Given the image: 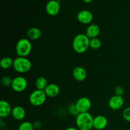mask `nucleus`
<instances>
[{
	"label": "nucleus",
	"instance_id": "nucleus-14",
	"mask_svg": "<svg viewBox=\"0 0 130 130\" xmlns=\"http://www.w3.org/2000/svg\"><path fill=\"white\" fill-rule=\"evenodd\" d=\"M25 115H26V111L23 107L17 105L13 108L11 116L15 120H23L25 118Z\"/></svg>",
	"mask_w": 130,
	"mask_h": 130
},
{
	"label": "nucleus",
	"instance_id": "nucleus-26",
	"mask_svg": "<svg viewBox=\"0 0 130 130\" xmlns=\"http://www.w3.org/2000/svg\"><path fill=\"white\" fill-rule=\"evenodd\" d=\"M33 125H34V129H39L41 128V123H40L39 121H35L34 123H33Z\"/></svg>",
	"mask_w": 130,
	"mask_h": 130
},
{
	"label": "nucleus",
	"instance_id": "nucleus-24",
	"mask_svg": "<svg viewBox=\"0 0 130 130\" xmlns=\"http://www.w3.org/2000/svg\"><path fill=\"white\" fill-rule=\"evenodd\" d=\"M123 116L126 121L130 123V107H128L123 110Z\"/></svg>",
	"mask_w": 130,
	"mask_h": 130
},
{
	"label": "nucleus",
	"instance_id": "nucleus-19",
	"mask_svg": "<svg viewBox=\"0 0 130 130\" xmlns=\"http://www.w3.org/2000/svg\"><path fill=\"white\" fill-rule=\"evenodd\" d=\"M13 61L14 60H13L11 57H4L1 59V62H0V66H1V68L3 69H8L10 67H13Z\"/></svg>",
	"mask_w": 130,
	"mask_h": 130
},
{
	"label": "nucleus",
	"instance_id": "nucleus-25",
	"mask_svg": "<svg viewBox=\"0 0 130 130\" xmlns=\"http://www.w3.org/2000/svg\"><path fill=\"white\" fill-rule=\"evenodd\" d=\"M124 90L122 86H117L115 89V93L116 95H120V96H122V95L124 94Z\"/></svg>",
	"mask_w": 130,
	"mask_h": 130
},
{
	"label": "nucleus",
	"instance_id": "nucleus-17",
	"mask_svg": "<svg viewBox=\"0 0 130 130\" xmlns=\"http://www.w3.org/2000/svg\"><path fill=\"white\" fill-rule=\"evenodd\" d=\"M41 30L38 27H32L28 30L27 36L30 40H37L41 36Z\"/></svg>",
	"mask_w": 130,
	"mask_h": 130
},
{
	"label": "nucleus",
	"instance_id": "nucleus-18",
	"mask_svg": "<svg viewBox=\"0 0 130 130\" xmlns=\"http://www.w3.org/2000/svg\"><path fill=\"white\" fill-rule=\"evenodd\" d=\"M35 85L37 90H43V91H44L48 85V83L46 79L44 77H42L41 76V77H39L37 79L36 81Z\"/></svg>",
	"mask_w": 130,
	"mask_h": 130
},
{
	"label": "nucleus",
	"instance_id": "nucleus-23",
	"mask_svg": "<svg viewBox=\"0 0 130 130\" xmlns=\"http://www.w3.org/2000/svg\"><path fill=\"white\" fill-rule=\"evenodd\" d=\"M69 112L71 115L73 116H77L79 113L78 110H77V107H76V104H71V105H69Z\"/></svg>",
	"mask_w": 130,
	"mask_h": 130
},
{
	"label": "nucleus",
	"instance_id": "nucleus-9",
	"mask_svg": "<svg viewBox=\"0 0 130 130\" xmlns=\"http://www.w3.org/2000/svg\"><path fill=\"white\" fill-rule=\"evenodd\" d=\"M93 15L92 13L87 10H83L79 11L77 15V19L81 24H89L92 22Z\"/></svg>",
	"mask_w": 130,
	"mask_h": 130
},
{
	"label": "nucleus",
	"instance_id": "nucleus-2",
	"mask_svg": "<svg viewBox=\"0 0 130 130\" xmlns=\"http://www.w3.org/2000/svg\"><path fill=\"white\" fill-rule=\"evenodd\" d=\"M93 117L90 112L79 113L76 117V124L79 130H91L93 128Z\"/></svg>",
	"mask_w": 130,
	"mask_h": 130
},
{
	"label": "nucleus",
	"instance_id": "nucleus-4",
	"mask_svg": "<svg viewBox=\"0 0 130 130\" xmlns=\"http://www.w3.org/2000/svg\"><path fill=\"white\" fill-rule=\"evenodd\" d=\"M13 67L19 73H26L31 69L32 63L30 60L27 57H18L14 59Z\"/></svg>",
	"mask_w": 130,
	"mask_h": 130
},
{
	"label": "nucleus",
	"instance_id": "nucleus-27",
	"mask_svg": "<svg viewBox=\"0 0 130 130\" xmlns=\"http://www.w3.org/2000/svg\"><path fill=\"white\" fill-rule=\"evenodd\" d=\"M66 130H79L77 127H69Z\"/></svg>",
	"mask_w": 130,
	"mask_h": 130
},
{
	"label": "nucleus",
	"instance_id": "nucleus-22",
	"mask_svg": "<svg viewBox=\"0 0 130 130\" xmlns=\"http://www.w3.org/2000/svg\"><path fill=\"white\" fill-rule=\"evenodd\" d=\"M12 81L13 79H11L9 76H4L1 79V84L5 87H8V86H11Z\"/></svg>",
	"mask_w": 130,
	"mask_h": 130
},
{
	"label": "nucleus",
	"instance_id": "nucleus-1",
	"mask_svg": "<svg viewBox=\"0 0 130 130\" xmlns=\"http://www.w3.org/2000/svg\"><path fill=\"white\" fill-rule=\"evenodd\" d=\"M90 39L85 34H79L75 36L72 41V48L77 53H83L90 47Z\"/></svg>",
	"mask_w": 130,
	"mask_h": 130
},
{
	"label": "nucleus",
	"instance_id": "nucleus-6",
	"mask_svg": "<svg viewBox=\"0 0 130 130\" xmlns=\"http://www.w3.org/2000/svg\"><path fill=\"white\" fill-rule=\"evenodd\" d=\"M27 85V81L25 77L22 76H17L13 79L11 87L15 92L20 93L26 90Z\"/></svg>",
	"mask_w": 130,
	"mask_h": 130
},
{
	"label": "nucleus",
	"instance_id": "nucleus-21",
	"mask_svg": "<svg viewBox=\"0 0 130 130\" xmlns=\"http://www.w3.org/2000/svg\"><path fill=\"white\" fill-rule=\"evenodd\" d=\"M34 125L32 123L29 121L22 122L19 125L18 130H34Z\"/></svg>",
	"mask_w": 130,
	"mask_h": 130
},
{
	"label": "nucleus",
	"instance_id": "nucleus-13",
	"mask_svg": "<svg viewBox=\"0 0 130 130\" xmlns=\"http://www.w3.org/2000/svg\"><path fill=\"white\" fill-rule=\"evenodd\" d=\"M100 32V27L98 25L92 24L89 25L86 29L85 34L90 39L97 38Z\"/></svg>",
	"mask_w": 130,
	"mask_h": 130
},
{
	"label": "nucleus",
	"instance_id": "nucleus-15",
	"mask_svg": "<svg viewBox=\"0 0 130 130\" xmlns=\"http://www.w3.org/2000/svg\"><path fill=\"white\" fill-rule=\"evenodd\" d=\"M72 75L73 77L76 81H83L85 80V79L87 77V72L82 67H76L73 70V72H72Z\"/></svg>",
	"mask_w": 130,
	"mask_h": 130
},
{
	"label": "nucleus",
	"instance_id": "nucleus-16",
	"mask_svg": "<svg viewBox=\"0 0 130 130\" xmlns=\"http://www.w3.org/2000/svg\"><path fill=\"white\" fill-rule=\"evenodd\" d=\"M44 92H45L46 96H48V97H56L60 93V88L56 84H48L47 87L44 90Z\"/></svg>",
	"mask_w": 130,
	"mask_h": 130
},
{
	"label": "nucleus",
	"instance_id": "nucleus-28",
	"mask_svg": "<svg viewBox=\"0 0 130 130\" xmlns=\"http://www.w3.org/2000/svg\"><path fill=\"white\" fill-rule=\"evenodd\" d=\"M92 1L93 0H83L84 2L86 3H91Z\"/></svg>",
	"mask_w": 130,
	"mask_h": 130
},
{
	"label": "nucleus",
	"instance_id": "nucleus-7",
	"mask_svg": "<svg viewBox=\"0 0 130 130\" xmlns=\"http://www.w3.org/2000/svg\"><path fill=\"white\" fill-rule=\"evenodd\" d=\"M76 107L79 113L89 112L91 108V102L89 98L83 96L79 99L76 102Z\"/></svg>",
	"mask_w": 130,
	"mask_h": 130
},
{
	"label": "nucleus",
	"instance_id": "nucleus-11",
	"mask_svg": "<svg viewBox=\"0 0 130 130\" xmlns=\"http://www.w3.org/2000/svg\"><path fill=\"white\" fill-rule=\"evenodd\" d=\"M108 124L107 119L102 115L96 116L93 118V128L96 130H102L105 129Z\"/></svg>",
	"mask_w": 130,
	"mask_h": 130
},
{
	"label": "nucleus",
	"instance_id": "nucleus-3",
	"mask_svg": "<svg viewBox=\"0 0 130 130\" xmlns=\"http://www.w3.org/2000/svg\"><path fill=\"white\" fill-rule=\"evenodd\" d=\"M15 51L19 57H26L32 51V43L30 41L26 38L19 39L15 46Z\"/></svg>",
	"mask_w": 130,
	"mask_h": 130
},
{
	"label": "nucleus",
	"instance_id": "nucleus-5",
	"mask_svg": "<svg viewBox=\"0 0 130 130\" xmlns=\"http://www.w3.org/2000/svg\"><path fill=\"white\" fill-rule=\"evenodd\" d=\"M46 95L43 90H35L30 94L29 97L30 104L36 107L43 105L46 100Z\"/></svg>",
	"mask_w": 130,
	"mask_h": 130
},
{
	"label": "nucleus",
	"instance_id": "nucleus-8",
	"mask_svg": "<svg viewBox=\"0 0 130 130\" xmlns=\"http://www.w3.org/2000/svg\"><path fill=\"white\" fill-rule=\"evenodd\" d=\"M60 4L57 0H50L46 5V11L50 16H55L59 13Z\"/></svg>",
	"mask_w": 130,
	"mask_h": 130
},
{
	"label": "nucleus",
	"instance_id": "nucleus-10",
	"mask_svg": "<svg viewBox=\"0 0 130 130\" xmlns=\"http://www.w3.org/2000/svg\"><path fill=\"white\" fill-rule=\"evenodd\" d=\"M124 100L123 96L115 95L112 96L109 100V106L112 110H118L123 106Z\"/></svg>",
	"mask_w": 130,
	"mask_h": 130
},
{
	"label": "nucleus",
	"instance_id": "nucleus-12",
	"mask_svg": "<svg viewBox=\"0 0 130 130\" xmlns=\"http://www.w3.org/2000/svg\"><path fill=\"white\" fill-rule=\"evenodd\" d=\"M13 109L11 108L10 103L5 100H1L0 102V117L5 118L11 114Z\"/></svg>",
	"mask_w": 130,
	"mask_h": 130
},
{
	"label": "nucleus",
	"instance_id": "nucleus-20",
	"mask_svg": "<svg viewBox=\"0 0 130 130\" xmlns=\"http://www.w3.org/2000/svg\"><path fill=\"white\" fill-rule=\"evenodd\" d=\"M102 41L99 38H95L93 39H90V47L92 49L96 50L99 49L101 47Z\"/></svg>",
	"mask_w": 130,
	"mask_h": 130
}]
</instances>
